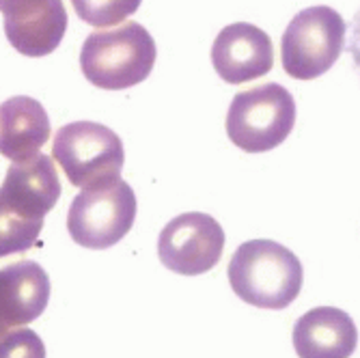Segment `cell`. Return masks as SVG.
<instances>
[{"mask_svg":"<svg viewBox=\"0 0 360 358\" xmlns=\"http://www.w3.org/2000/svg\"><path fill=\"white\" fill-rule=\"evenodd\" d=\"M302 264L272 240L244 242L229 262V283L240 300L259 309H285L302 289Z\"/></svg>","mask_w":360,"mask_h":358,"instance_id":"obj_1","label":"cell"},{"mask_svg":"<svg viewBox=\"0 0 360 358\" xmlns=\"http://www.w3.org/2000/svg\"><path fill=\"white\" fill-rule=\"evenodd\" d=\"M155 65V41L139 22L97 30L84 39L80 70L104 91H123L147 80Z\"/></svg>","mask_w":360,"mask_h":358,"instance_id":"obj_2","label":"cell"},{"mask_svg":"<svg viewBox=\"0 0 360 358\" xmlns=\"http://www.w3.org/2000/svg\"><path fill=\"white\" fill-rule=\"evenodd\" d=\"M296 125V102L276 84H261L233 97L226 115V134L236 147L264 153L278 147Z\"/></svg>","mask_w":360,"mask_h":358,"instance_id":"obj_3","label":"cell"},{"mask_svg":"<svg viewBox=\"0 0 360 358\" xmlns=\"http://www.w3.org/2000/svg\"><path fill=\"white\" fill-rule=\"evenodd\" d=\"M52 158L74 186L91 188L121 177L125 151L110 127L95 121H74L56 132Z\"/></svg>","mask_w":360,"mask_h":358,"instance_id":"obj_4","label":"cell"},{"mask_svg":"<svg viewBox=\"0 0 360 358\" xmlns=\"http://www.w3.org/2000/svg\"><path fill=\"white\" fill-rule=\"evenodd\" d=\"M136 218V197L121 177L82 188L72 201L68 214V231L82 248H110L121 242Z\"/></svg>","mask_w":360,"mask_h":358,"instance_id":"obj_5","label":"cell"},{"mask_svg":"<svg viewBox=\"0 0 360 358\" xmlns=\"http://www.w3.org/2000/svg\"><path fill=\"white\" fill-rule=\"evenodd\" d=\"M345 46V22L330 7H309L283 32V70L296 80H313L328 72Z\"/></svg>","mask_w":360,"mask_h":358,"instance_id":"obj_6","label":"cell"},{"mask_svg":"<svg viewBox=\"0 0 360 358\" xmlns=\"http://www.w3.org/2000/svg\"><path fill=\"white\" fill-rule=\"evenodd\" d=\"M224 231L210 214L188 212L173 218L160 234L158 255L169 270L196 276L210 272L222 257Z\"/></svg>","mask_w":360,"mask_h":358,"instance_id":"obj_7","label":"cell"},{"mask_svg":"<svg viewBox=\"0 0 360 358\" xmlns=\"http://www.w3.org/2000/svg\"><path fill=\"white\" fill-rule=\"evenodd\" d=\"M0 13L9 44L24 56L52 54L68 30L63 0H0Z\"/></svg>","mask_w":360,"mask_h":358,"instance_id":"obj_8","label":"cell"},{"mask_svg":"<svg viewBox=\"0 0 360 358\" xmlns=\"http://www.w3.org/2000/svg\"><path fill=\"white\" fill-rule=\"evenodd\" d=\"M216 74L229 84H244L266 76L274 65V48L268 32L255 24L224 26L212 46Z\"/></svg>","mask_w":360,"mask_h":358,"instance_id":"obj_9","label":"cell"},{"mask_svg":"<svg viewBox=\"0 0 360 358\" xmlns=\"http://www.w3.org/2000/svg\"><path fill=\"white\" fill-rule=\"evenodd\" d=\"M50 300V276L37 262L0 268V337L35 321Z\"/></svg>","mask_w":360,"mask_h":358,"instance_id":"obj_10","label":"cell"},{"mask_svg":"<svg viewBox=\"0 0 360 358\" xmlns=\"http://www.w3.org/2000/svg\"><path fill=\"white\" fill-rule=\"evenodd\" d=\"M0 197L18 214L44 222L60 197V181L52 158L37 153L30 160L13 162L0 186Z\"/></svg>","mask_w":360,"mask_h":358,"instance_id":"obj_11","label":"cell"},{"mask_svg":"<svg viewBox=\"0 0 360 358\" xmlns=\"http://www.w3.org/2000/svg\"><path fill=\"white\" fill-rule=\"evenodd\" d=\"M356 345V324L337 307L311 309L293 326V347L300 358H349Z\"/></svg>","mask_w":360,"mask_h":358,"instance_id":"obj_12","label":"cell"},{"mask_svg":"<svg viewBox=\"0 0 360 358\" xmlns=\"http://www.w3.org/2000/svg\"><path fill=\"white\" fill-rule=\"evenodd\" d=\"M50 139V117L46 108L26 95L0 104V153L24 162L39 153Z\"/></svg>","mask_w":360,"mask_h":358,"instance_id":"obj_13","label":"cell"},{"mask_svg":"<svg viewBox=\"0 0 360 358\" xmlns=\"http://www.w3.org/2000/svg\"><path fill=\"white\" fill-rule=\"evenodd\" d=\"M41 229L44 222L18 214L0 197V259L32 248L39 242Z\"/></svg>","mask_w":360,"mask_h":358,"instance_id":"obj_14","label":"cell"},{"mask_svg":"<svg viewBox=\"0 0 360 358\" xmlns=\"http://www.w3.org/2000/svg\"><path fill=\"white\" fill-rule=\"evenodd\" d=\"M78 18L91 26L106 28L121 24L139 11L141 0H72Z\"/></svg>","mask_w":360,"mask_h":358,"instance_id":"obj_15","label":"cell"},{"mask_svg":"<svg viewBox=\"0 0 360 358\" xmlns=\"http://www.w3.org/2000/svg\"><path fill=\"white\" fill-rule=\"evenodd\" d=\"M0 358H46V345L30 328L9 331L0 337Z\"/></svg>","mask_w":360,"mask_h":358,"instance_id":"obj_16","label":"cell"},{"mask_svg":"<svg viewBox=\"0 0 360 358\" xmlns=\"http://www.w3.org/2000/svg\"><path fill=\"white\" fill-rule=\"evenodd\" d=\"M347 52L352 56V65L356 74L360 76V9L354 15L352 24H349V41H347Z\"/></svg>","mask_w":360,"mask_h":358,"instance_id":"obj_17","label":"cell"}]
</instances>
